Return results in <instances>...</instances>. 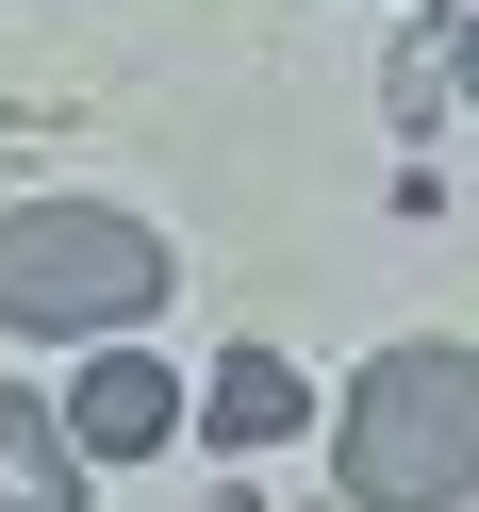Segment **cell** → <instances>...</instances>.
I'll return each mask as SVG.
<instances>
[{
  "label": "cell",
  "instance_id": "obj_2",
  "mask_svg": "<svg viewBox=\"0 0 479 512\" xmlns=\"http://www.w3.org/2000/svg\"><path fill=\"white\" fill-rule=\"evenodd\" d=\"M166 232L116 199H17L0 215V331H133L166 314Z\"/></svg>",
  "mask_w": 479,
  "mask_h": 512
},
{
  "label": "cell",
  "instance_id": "obj_5",
  "mask_svg": "<svg viewBox=\"0 0 479 512\" xmlns=\"http://www.w3.org/2000/svg\"><path fill=\"white\" fill-rule=\"evenodd\" d=\"M298 413H314V380L281 364V347H232V364L199 380V430H215V446H281Z\"/></svg>",
  "mask_w": 479,
  "mask_h": 512
},
{
  "label": "cell",
  "instance_id": "obj_3",
  "mask_svg": "<svg viewBox=\"0 0 479 512\" xmlns=\"http://www.w3.org/2000/svg\"><path fill=\"white\" fill-rule=\"evenodd\" d=\"M67 430H83V463H149V446L182 430V380L149 364V347H100L83 397H67Z\"/></svg>",
  "mask_w": 479,
  "mask_h": 512
},
{
  "label": "cell",
  "instance_id": "obj_4",
  "mask_svg": "<svg viewBox=\"0 0 479 512\" xmlns=\"http://www.w3.org/2000/svg\"><path fill=\"white\" fill-rule=\"evenodd\" d=\"M0 512H83V430L50 397H0Z\"/></svg>",
  "mask_w": 479,
  "mask_h": 512
},
{
  "label": "cell",
  "instance_id": "obj_1",
  "mask_svg": "<svg viewBox=\"0 0 479 512\" xmlns=\"http://www.w3.org/2000/svg\"><path fill=\"white\" fill-rule=\"evenodd\" d=\"M331 479L364 512H463L479 496V347L413 331L347 380V430H331Z\"/></svg>",
  "mask_w": 479,
  "mask_h": 512
},
{
  "label": "cell",
  "instance_id": "obj_6",
  "mask_svg": "<svg viewBox=\"0 0 479 512\" xmlns=\"http://www.w3.org/2000/svg\"><path fill=\"white\" fill-rule=\"evenodd\" d=\"M463 100H479V34H463Z\"/></svg>",
  "mask_w": 479,
  "mask_h": 512
}]
</instances>
